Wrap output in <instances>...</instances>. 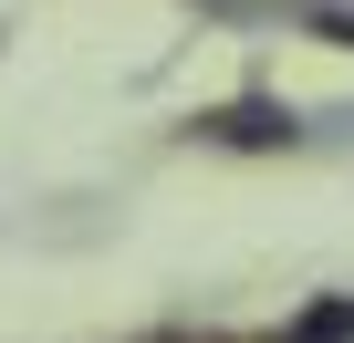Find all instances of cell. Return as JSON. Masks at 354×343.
I'll return each mask as SVG.
<instances>
[{
  "label": "cell",
  "instance_id": "obj_1",
  "mask_svg": "<svg viewBox=\"0 0 354 343\" xmlns=\"http://www.w3.org/2000/svg\"><path fill=\"white\" fill-rule=\"evenodd\" d=\"M219 146H292L302 125H292V104H271V94H240V104H219V115H198Z\"/></svg>",
  "mask_w": 354,
  "mask_h": 343
},
{
  "label": "cell",
  "instance_id": "obj_2",
  "mask_svg": "<svg viewBox=\"0 0 354 343\" xmlns=\"http://www.w3.org/2000/svg\"><path fill=\"white\" fill-rule=\"evenodd\" d=\"M281 343H354V291H323L281 322Z\"/></svg>",
  "mask_w": 354,
  "mask_h": 343
},
{
  "label": "cell",
  "instance_id": "obj_3",
  "mask_svg": "<svg viewBox=\"0 0 354 343\" xmlns=\"http://www.w3.org/2000/svg\"><path fill=\"white\" fill-rule=\"evenodd\" d=\"M156 343H188V333H156Z\"/></svg>",
  "mask_w": 354,
  "mask_h": 343
}]
</instances>
